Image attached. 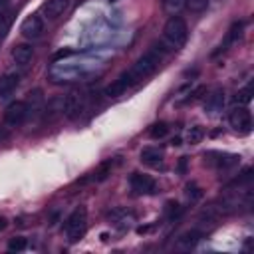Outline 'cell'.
<instances>
[{
	"label": "cell",
	"mask_w": 254,
	"mask_h": 254,
	"mask_svg": "<svg viewBox=\"0 0 254 254\" xmlns=\"http://www.w3.org/2000/svg\"><path fill=\"white\" fill-rule=\"evenodd\" d=\"M165 54H167V50L163 48V44H153L141 58L135 60V64H133L127 71H123L117 79H113V81L103 89V95H107V97H119V95H123L129 87H133L135 83L147 79V77L161 65Z\"/></svg>",
	"instance_id": "obj_1"
},
{
	"label": "cell",
	"mask_w": 254,
	"mask_h": 254,
	"mask_svg": "<svg viewBox=\"0 0 254 254\" xmlns=\"http://www.w3.org/2000/svg\"><path fill=\"white\" fill-rule=\"evenodd\" d=\"M189 38V26L181 16H171L163 28L161 44L167 52H177L187 44Z\"/></svg>",
	"instance_id": "obj_2"
},
{
	"label": "cell",
	"mask_w": 254,
	"mask_h": 254,
	"mask_svg": "<svg viewBox=\"0 0 254 254\" xmlns=\"http://www.w3.org/2000/svg\"><path fill=\"white\" fill-rule=\"evenodd\" d=\"M85 230H87V208L85 206H77L65 218L64 232H65V236H67L69 242H79L83 238Z\"/></svg>",
	"instance_id": "obj_3"
},
{
	"label": "cell",
	"mask_w": 254,
	"mask_h": 254,
	"mask_svg": "<svg viewBox=\"0 0 254 254\" xmlns=\"http://www.w3.org/2000/svg\"><path fill=\"white\" fill-rule=\"evenodd\" d=\"M228 121H230V127L236 131V133H250L252 131V113L248 109V105H238L230 111L228 115Z\"/></svg>",
	"instance_id": "obj_4"
},
{
	"label": "cell",
	"mask_w": 254,
	"mask_h": 254,
	"mask_svg": "<svg viewBox=\"0 0 254 254\" xmlns=\"http://www.w3.org/2000/svg\"><path fill=\"white\" fill-rule=\"evenodd\" d=\"M85 109V93L83 91H69L64 101H62V113L67 117V119H73L77 117L81 111Z\"/></svg>",
	"instance_id": "obj_5"
},
{
	"label": "cell",
	"mask_w": 254,
	"mask_h": 254,
	"mask_svg": "<svg viewBox=\"0 0 254 254\" xmlns=\"http://www.w3.org/2000/svg\"><path fill=\"white\" fill-rule=\"evenodd\" d=\"M129 185H131V190L137 194H155L159 190L157 181L145 173H133L129 179Z\"/></svg>",
	"instance_id": "obj_6"
},
{
	"label": "cell",
	"mask_w": 254,
	"mask_h": 254,
	"mask_svg": "<svg viewBox=\"0 0 254 254\" xmlns=\"http://www.w3.org/2000/svg\"><path fill=\"white\" fill-rule=\"evenodd\" d=\"M26 119H28V107H26V101H22V99L12 101L4 111V123L10 127H18Z\"/></svg>",
	"instance_id": "obj_7"
},
{
	"label": "cell",
	"mask_w": 254,
	"mask_h": 254,
	"mask_svg": "<svg viewBox=\"0 0 254 254\" xmlns=\"http://www.w3.org/2000/svg\"><path fill=\"white\" fill-rule=\"evenodd\" d=\"M20 32L26 40H38L44 34V18L40 14H30L20 24Z\"/></svg>",
	"instance_id": "obj_8"
},
{
	"label": "cell",
	"mask_w": 254,
	"mask_h": 254,
	"mask_svg": "<svg viewBox=\"0 0 254 254\" xmlns=\"http://www.w3.org/2000/svg\"><path fill=\"white\" fill-rule=\"evenodd\" d=\"M204 159L218 169H230V167H236L240 163V155L220 153V151H208V153H204Z\"/></svg>",
	"instance_id": "obj_9"
},
{
	"label": "cell",
	"mask_w": 254,
	"mask_h": 254,
	"mask_svg": "<svg viewBox=\"0 0 254 254\" xmlns=\"http://www.w3.org/2000/svg\"><path fill=\"white\" fill-rule=\"evenodd\" d=\"M71 0H46L42 4V16L46 20H58L60 16H64L69 8Z\"/></svg>",
	"instance_id": "obj_10"
},
{
	"label": "cell",
	"mask_w": 254,
	"mask_h": 254,
	"mask_svg": "<svg viewBox=\"0 0 254 254\" xmlns=\"http://www.w3.org/2000/svg\"><path fill=\"white\" fill-rule=\"evenodd\" d=\"M224 103H226L224 89H222V87H214V89L208 91V95L204 97V111H206V113H218V111H222Z\"/></svg>",
	"instance_id": "obj_11"
},
{
	"label": "cell",
	"mask_w": 254,
	"mask_h": 254,
	"mask_svg": "<svg viewBox=\"0 0 254 254\" xmlns=\"http://www.w3.org/2000/svg\"><path fill=\"white\" fill-rule=\"evenodd\" d=\"M18 83H20V73H14V71H10V73H4V75H0V99H6V97H10V95L16 91Z\"/></svg>",
	"instance_id": "obj_12"
},
{
	"label": "cell",
	"mask_w": 254,
	"mask_h": 254,
	"mask_svg": "<svg viewBox=\"0 0 254 254\" xmlns=\"http://www.w3.org/2000/svg\"><path fill=\"white\" fill-rule=\"evenodd\" d=\"M242 30H244V22H240V20L232 22V26L228 28V32H226L224 40L220 42V46H218L216 54H218V52H224V50H228V48H230L234 42H238V38L242 36Z\"/></svg>",
	"instance_id": "obj_13"
},
{
	"label": "cell",
	"mask_w": 254,
	"mask_h": 254,
	"mask_svg": "<svg viewBox=\"0 0 254 254\" xmlns=\"http://www.w3.org/2000/svg\"><path fill=\"white\" fill-rule=\"evenodd\" d=\"M141 161L149 167H163V161H165V155L159 147H143L141 149Z\"/></svg>",
	"instance_id": "obj_14"
},
{
	"label": "cell",
	"mask_w": 254,
	"mask_h": 254,
	"mask_svg": "<svg viewBox=\"0 0 254 254\" xmlns=\"http://www.w3.org/2000/svg\"><path fill=\"white\" fill-rule=\"evenodd\" d=\"M32 56H34V48H32L30 44H18V46H14V50H12V60H14V64L20 65V67L28 65L30 60H32Z\"/></svg>",
	"instance_id": "obj_15"
},
{
	"label": "cell",
	"mask_w": 254,
	"mask_h": 254,
	"mask_svg": "<svg viewBox=\"0 0 254 254\" xmlns=\"http://www.w3.org/2000/svg\"><path fill=\"white\" fill-rule=\"evenodd\" d=\"M26 107H28V117H34L42 111L44 107V95H42V89H32L28 95H26Z\"/></svg>",
	"instance_id": "obj_16"
},
{
	"label": "cell",
	"mask_w": 254,
	"mask_h": 254,
	"mask_svg": "<svg viewBox=\"0 0 254 254\" xmlns=\"http://www.w3.org/2000/svg\"><path fill=\"white\" fill-rule=\"evenodd\" d=\"M200 238H202V232H200L198 228H190V230H187L185 234L179 236V246H181V248H190V246H194Z\"/></svg>",
	"instance_id": "obj_17"
},
{
	"label": "cell",
	"mask_w": 254,
	"mask_h": 254,
	"mask_svg": "<svg viewBox=\"0 0 254 254\" xmlns=\"http://www.w3.org/2000/svg\"><path fill=\"white\" fill-rule=\"evenodd\" d=\"M187 8V0H163V10L169 16H179Z\"/></svg>",
	"instance_id": "obj_18"
},
{
	"label": "cell",
	"mask_w": 254,
	"mask_h": 254,
	"mask_svg": "<svg viewBox=\"0 0 254 254\" xmlns=\"http://www.w3.org/2000/svg\"><path fill=\"white\" fill-rule=\"evenodd\" d=\"M202 137H204V129H202L200 125H192V127H189L187 133H185V141H187L189 145H198V143L202 141Z\"/></svg>",
	"instance_id": "obj_19"
},
{
	"label": "cell",
	"mask_w": 254,
	"mask_h": 254,
	"mask_svg": "<svg viewBox=\"0 0 254 254\" xmlns=\"http://www.w3.org/2000/svg\"><path fill=\"white\" fill-rule=\"evenodd\" d=\"M202 189L196 185V183H189L187 187H185V196L190 200V202H198L200 198H202Z\"/></svg>",
	"instance_id": "obj_20"
},
{
	"label": "cell",
	"mask_w": 254,
	"mask_h": 254,
	"mask_svg": "<svg viewBox=\"0 0 254 254\" xmlns=\"http://www.w3.org/2000/svg\"><path fill=\"white\" fill-rule=\"evenodd\" d=\"M167 133H169V125H167L165 121L153 123V125L149 127V137H151V139H163Z\"/></svg>",
	"instance_id": "obj_21"
},
{
	"label": "cell",
	"mask_w": 254,
	"mask_h": 254,
	"mask_svg": "<svg viewBox=\"0 0 254 254\" xmlns=\"http://www.w3.org/2000/svg\"><path fill=\"white\" fill-rule=\"evenodd\" d=\"M181 214H183V206H181L177 200H169V202L165 204V216H167L169 220H177Z\"/></svg>",
	"instance_id": "obj_22"
},
{
	"label": "cell",
	"mask_w": 254,
	"mask_h": 254,
	"mask_svg": "<svg viewBox=\"0 0 254 254\" xmlns=\"http://www.w3.org/2000/svg\"><path fill=\"white\" fill-rule=\"evenodd\" d=\"M26 246H28V240L24 236L10 238V242H8V250L10 252H22V250H26Z\"/></svg>",
	"instance_id": "obj_23"
},
{
	"label": "cell",
	"mask_w": 254,
	"mask_h": 254,
	"mask_svg": "<svg viewBox=\"0 0 254 254\" xmlns=\"http://www.w3.org/2000/svg\"><path fill=\"white\" fill-rule=\"evenodd\" d=\"M109 216H111V218H113V220H115L119 226H125V224H127L125 220H129V218H131V214H129L125 208H115V210H113Z\"/></svg>",
	"instance_id": "obj_24"
},
{
	"label": "cell",
	"mask_w": 254,
	"mask_h": 254,
	"mask_svg": "<svg viewBox=\"0 0 254 254\" xmlns=\"http://www.w3.org/2000/svg\"><path fill=\"white\" fill-rule=\"evenodd\" d=\"M236 103L238 105H248L250 103V99H252V87L248 85V87H244V89H240L238 93H236Z\"/></svg>",
	"instance_id": "obj_25"
},
{
	"label": "cell",
	"mask_w": 254,
	"mask_h": 254,
	"mask_svg": "<svg viewBox=\"0 0 254 254\" xmlns=\"http://www.w3.org/2000/svg\"><path fill=\"white\" fill-rule=\"evenodd\" d=\"M111 173V161H107V163H103L95 173H93V179L95 181H103V179H107V175Z\"/></svg>",
	"instance_id": "obj_26"
},
{
	"label": "cell",
	"mask_w": 254,
	"mask_h": 254,
	"mask_svg": "<svg viewBox=\"0 0 254 254\" xmlns=\"http://www.w3.org/2000/svg\"><path fill=\"white\" fill-rule=\"evenodd\" d=\"M208 0H187V6L192 10V12H202L206 8Z\"/></svg>",
	"instance_id": "obj_27"
},
{
	"label": "cell",
	"mask_w": 254,
	"mask_h": 254,
	"mask_svg": "<svg viewBox=\"0 0 254 254\" xmlns=\"http://www.w3.org/2000/svg\"><path fill=\"white\" fill-rule=\"evenodd\" d=\"M10 22H12V16L6 14V12H2V14H0V34H4V32L10 28Z\"/></svg>",
	"instance_id": "obj_28"
},
{
	"label": "cell",
	"mask_w": 254,
	"mask_h": 254,
	"mask_svg": "<svg viewBox=\"0 0 254 254\" xmlns=\"http://www.w3.org/2000/svg\"><path fill=\"white\" fill-rule=\"evenodd\" d=\"M187 157H181V161H179V173H185L187 171Z\"/></svg>",
	"instance_id": "obj_29"
},
{
	"label": "cell",
	"mask_w": 254,
	"mask_h": 254,
	"mask_svg": "<svg viewBox=\"0 0 254 254\" xmlns=\"http://www.w3.org/2000/svg\"><path fill=\"white\" fill-rule=\"evenodd\" d=\"M69 54H73L71 50H64V52H58L56 56H54V60H58V58H65V56H69Z\"/></svg>",
	"instance_id": "obj_30"
},
{
	"label": "cell",
	"mask_w": 254,
	"mask_h": 254,
	"mask_svg": "<svg viewBox=\"0 0 254 254\" xmlns=\"http://www.w3.org/2000/svg\"><path fill=\"white\" fill-rule=\"evenodd\" d=\"M6 139H8V131L4 127H0V143H4Z\"/></svg>",
	"instance_id": "obj_31"
},
{
	"label": "cell",
	"mask_w": 254,
	"mask_h": 254,
	"mask_svg": "<svg viewBox=\"0 0 254 254\" xmlns=\"http://www.w3.org/2000/svg\"><path fill=\"white\" fill-rule=\"evenodd\" d=\"M4 228H6V218L0 216V230H4Z\"/></svg>",
	"instance_id": "obj_32"
},
{
	"label": "cell",
	"mask_w": 254,
	"mask_h": 254,
	"mask_svg": "<svg viewBox=\"0 0 254 254\" xmlns=\"http://www.w3.org/2000/svg\"><path fill=\"white\" fill-rule=\"evenodd\" d=\"M171 145H181V139H179V137H175V139H171Z\"/></svg>",
	"instance_id": "obj_33"
},
{
	"label": "cell",
	"mask_w": 254,
	"mask_h": 254,
	"mask_svg": "<svg viewBox=\"0 0 254 254\" xmlns=\"http://www.w3.org/2000/svg\"><path fill=\"white\" fill-rule=\"evenodd\" d=\"M6 4V0H0V6H4Z\"/></svg>",
	"instance_id": "obj_34"
}]
</instances>
